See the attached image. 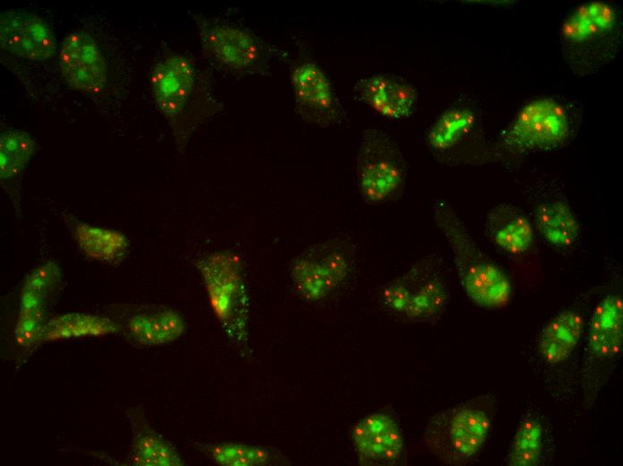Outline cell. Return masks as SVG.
Segmentation results:
<instances>
[{
	"mask_svg": "<svg viewBox=\"0 0 623 466\" xmlns=\"http://www.w3.org/2000/svg\"><path fill=\"white\" fill-rule=\"evenodd\" d=\"M406 166L403 153L384 131L363 133L356 157L355 182L360 196L370 204L397 198L405 186Z\"/></svg>",
	"mask_w": 623,
	"mask_h": 466,
	"instance_id": "obj_7",
	"label": "cell"
},
{
	"mask_svg": "<svg viewBox=\"0 0 623 466\" xmlns=\"http://www.w3.org/2000/svg\"><path fill=\"white\" fill-rule=\"evenodd\" d=\"M195 265L222 329L236 344L246 346L250 302L240 257L231 251H216L198 259Z\"/></svg>",
	"mask_w": 623,
	"mask_h": 466,
	"instance_id": "obj_4",
	"label": "cell"
},
{
	"mask_svg": "<svg viewBox=\"0 0 623 466\" xmlns=\"http://www.w3.org/2000/svg\"><path fill=\"white\" fill-rule=\"evenodd\" d=\"M496 411L492 394L460 401L431 417L422 433V444L445 464L466 465L483 450Z\"/></svg>",
	"mask_w": 623,
	"mask_h": 466,
	"instance_id": "obj_2",
	"label": "cell"
},
{
	"mask_svg": "<svg viewBox=\"0 0 623 466\" xmlns=\"http://www.w3.org/2000/svg\"><path fill=\"white\" fill-rule=\"evenodd\" d=\"M61 78L69 88L85 94L101 92L107 82V64L103 52L89 32L71 31L57 51Z\"/></svg>",
	"mask_w": 623,
	"mask_h": 466,
	"instance_id": "obj_10",
	"label": "cell"
},
{
	"mask_svg": "<svg viewBox=\"0 0 623 466\" xmlns=\"http://www.w3.org/2000/svg\"><path fill=\"white\" fill-rule=\"evenodd\" d=\"M565 108L551 99H536L525 105L503 134L502 142L517 151L546 150L560 144L568 135Z\"/></svg>",
	"mask_w": 623,
	"mask_h": 466,
	"instance_id": "obj_9",
	"label": "cell"
},
{
	"mask_svg": "<svg viewBox=\"0 0 623 466\" xmlns=\"http://www.w3.org/2000/svg\"><path fill=\"white\" fill-rule=\"evenodd\" d=\"M126 415L132 432V446L127 457L129 464L135 466L184 464L176 448L150 426L142 405L130 408Z\"/></svg>",
	"mask_w": 623,
	"mask_h": 466,
	"instance_id": "obj_17",
	"label": "cell"
},
{
	"mask_svg": "<svg viewBox=\"0 0 623 466\" xmlns=\"http://www.w3.org/2000/svg\"><path fill=\"white\" fill-rule=\"evenodd\" d=\"M149 81L156 107L176 134L195 88L193 63L183 55L169 54L155 64Z\"/></svg>",
	"mask_w": 623,
	"mask_h": 466,
	"instance_id": "obj_11",
	"label": "cell"
},
{
	"mask_svg": "<svg viewBox=\"0 0 623 466\" xmlns=\"http://www.w3.org/2000/svg\"><path fill=\"white\" fill-rule=\"evenodd\" d=\"M358 99L384 117H409L416 109V89L404 78L388 73H373L356 82Z\"/></svg>",
	"mask_w": 623,
	"mask_h": 466,
	"instance_id": "obj_15",
	"label": "cell"
},
{
	"mask_svg": "<svg viewBox=\"0 0 623 466\" xmlns=\"http://www.w3.org/2000/svg\"><path fill=\"white\" fill-rule=\"evenodd\" d=\"M474 113L468 108L454 107L444 110L426 135L429 148L443 151L459 143L473 129Z\"/></svg>",
	"mask_w": 623,
	"mask_h": 466,
	"instance_id": "obj_27",
	"label": "cell"
},
{
	"mask_svg": "<svg viewBox=\"0 0 623 466\" xmlns=\"http://www.w3.org/2000/svg\"><path fill=\"white\" fill-rule=\"evenodd\" d=\"M560 39L571 61H586L585 66L590 61L591 68L603 63L611 57L619 42V11L604 1L582 4L562 22Z\"/></svg>",
	"mask_w": 623,
	"mask_h": 466,
	"instance_id": "obj_8",
	"label": "cell"
},
{
	"mask_svg": "<svg viewBox=\"0 0 623 466\" xmlns=\"http://www.w3.org/2000/svg\"><path fill=\"white\" fill-rule=\"evenodd\" d=\"M73 234L81 251L90 259L117 264L128 253L129 240L120 231L79 222Z\"/></svg>",
	"mask_w": 623,
	"mask_h": 466,
	"instance_id": "obj_23",
	"label": "cell"
},
{
	"mask_svg": "<svg viewBox=\"0 0 623 466\" xmlns=\"http://www.w3.org/2000/svg\"><path fill=\"white\" fill-rule=\"evenodd\" d=\"M197 449L217 465L266 466L286 462L276 447H267L224 442L218 444L194 443Z\"/></svg>",
	"mask_w": 623,
	"mask_h": 466,
	"instance_id": "obj_24",
	"label": "cell"
},
{
	"mask_svg": "<svg viewBox=\"0 0 623 466\" xmlns=\"http://www.w3.org/2000/svg\"><path fill=\"white\" fill-rule=\"evenodd\" d=\"M545 452V427L539 416L529 413L518 423L508 452L509 466H537Z\"/></svg>",
	"mask_w": 623,
	"mask_h": 466,
	"instance_id": "obj_25",
	"label": "cell"
},
{
	"mask_svg": "<svg viewBox=\"0 0 623 466\" xmlns=\"http://www.w3.org/2000/svg\"><path fill=\"white\" fill-rule=\"evenodd\" d=\"M119 325L109 318L85 313H68L49 319L42 330V341L115 333Z\"/></svg>",
	"mask_w": 623,
	"mask_h": 466,
	"instance_id": "obj_26",
	"label": "cell"
},
{
	"mask_svg": "<svg viewBox=\"0 0 623 466\" xmlns=\"http://www.w3.org/2000/svg\"><path fill=\"white\" fill-rule=\"evenodd\" d=\"M37 150V142L32 135L21 129L5 128L0 134V178L6 191H13L12 197L18 190L27 165Z\"/></svg>",
	"mask_w": 623,
	"mask_h": 466,
	"instance_id": "obj_21",
	"label": "cell"
},
{
	"mask_svg": "<svg viewBox=\"0 0 623 466\" xmlns=\"http://www.w3.org/2000/svg\"><path fill=\"white\" fill-rule=\"evenodd\" d=\"M291 83L296 103L307 117L323 124L337 120L338 103L320 66L310 61L297 65L292 71Z\"/></svg>",
	"mask_w": 623,
	"mask_h": 466,
	"instance_id": "obj_16",
	"label": "cell"
},
{
	"mask_svg": "<svg viewBox=\"0 0 623 466\" xmlns=\"http://www.w3.org/2000/svg\"><path fill=\"white\" fill-rule=\"evenodd\" d=\"M585 316L575 309L558 313L542 327L537 350L545 363L560 365L570 358L583 337Z\"/></svg>",
	"mask_w": 623,
	"mask_h": 466,
	"instance_id": "obj_18",
	"label": "cell"
},
{
	"mask_svg": "<svg viewBox=\"0 0 623 466\" xmlns=\"http://www.w3.org/2000/svg\"><path fill=\"white\" fill-rule=\"evenodd\" d=\"M132 339L142 346H158L172 342L186 329L183 317L175 310L159 307L132 316L128 324Z\"/></svg>",
	"mask_w": 623,
	"mask_h": 466,
	"instance_id": "obj_20",
	"label": "cell"
},
{
	"mask_svg": "<svg viewBox=\"0 0 623 466\" xmlns=\"http://www.w3.org/2000/svg\"><path fill=\"white\" fill-rule=\"evenodd\" d=\"M378 299L388 312L410 321L431 323L446 308L449 290L439 265L424 261L382 285Z\"/></svg>",
	"mask_w": 623,
	"mask_h": 466,
	"instance_id": "obj_5",
	"label": "cell"
},
{
	"mask_svg": "<svg viewBox=\"0 0 623 466\" xmlns=\"http://www.w3.org/2000/svg\"><path fill=\"white\" fill-rule=\"evenodd\" d=\"M354 263V248L343 238L313 245L295 256L290 267L293 291L308 302H320L341 289Z\"/></svg>",
	"mask_w": 623,
	"mask_h": 466,
	"instance_id": "obj_6",
	"label": "cell"
},
{
	"mask_svg": "<svg viewBox=\"0 0 623 466\" xmlns=\"http://www.w3.org/2000/svg\"><path fill=\"white\" fill-rule=\"evenodd\" d=\"M352 446L363 465H395L405 453L402 430L386 412H371L359 419L350 432Z\"/></svg>",
	"mask_w": 623,
	"mask_h": 466,
	"instance_id": "obj_13",
	"label": "cell"
},
{
	"mask_svg": "<svg viewBox=\"0 0 623 466\" xmlns=\"http://www.w3.org/2000/svg\"><path fill=\"white\" fill-rule=\"evenodd\" d=\"M539 234L552 246L568 248L578 239L580 226L571 207L562 201L541 203L534 211Z\"/></svg>",
	"mask_w": 623,
	"mask_h": 466,
	"instance_id": "obj_22",
	"label": "cell"
},
{
	"mask_svg": "<svg viewBox=\"0 0 623 466\" xmlns=\"http://www.w3.org/2000/svg\"><path fill=\"white\" fill-rule=\"evenodd\" d=\"M485 233L495 246L513 255L526 253L534 240L530 220L518 208L508 203L499 204L489 212Z\"/></svg>",
	"mask_w": 623,
	"mask_h": 466,
	"instance_id": "obj_19",
	"label": "cell"
},
{
	"mask_svg": "<svg viewBox=\"0 0 623 466\" xmlns=\"http://www.w3.org/2000/svg\"><path fill=\"white\" fill-rule=\"evenodd\" d=\"M581 365L586 409L595 403L619 362L623 345V300L618 293L605 295L589 318Z\"/></svg>",
	"mask_w": 623,
	"mask_h": 466,
	"instance_id": "obj_3",
	"label": "cell"
},
{
	"mask_svg": "<svg viewBox=\"0 0 623 466\" xmlns=\"http://www.w3.org/2000/svg\"><path fill=\"white\" fill-rule=\"evenodd\" d=\"M0 46L9 54L30 61L51 59L59 47L52 27L44 18L20 10L1 12Z\"/></svg>",
	"mask_w": 623,
	"mask_h": 466,
	"instance_id": "obj_12",
	"label": "cell"
},
{
	"mask_svg": "<svg viewBox=\"0 0 623 466\" xmlns=\"http://www.w3.org/2000/svg\"><path fill=\"white\" fill-rule=\"evenodd\" d=\"M431 212L450 246L457 278L468 298L486 309L506 307L513 290L507 273L479 248L448 203L434 201Z\"/></svg>",
	"mask_w": 623,
	"mask_h": 466,
	"instance_id": "obj_1",
	"label": "cell"
},
{
	"mask_svg": "<svg viewBox=\"0 0 623 466\" xmlns=\"http://www.w3.org/2000/svg\"><path fill=\"white\" fill-rule=\"evenodd\" d=\"M204 54L221 65L236 71L252 68L260 57L255 39L234 25L195 15Z\"/></svg>",
	"mask_w": 623,
	"mask_h": 466,
	"instance_id": "obj_14",
	"label": "cell"
}]
</instances>
